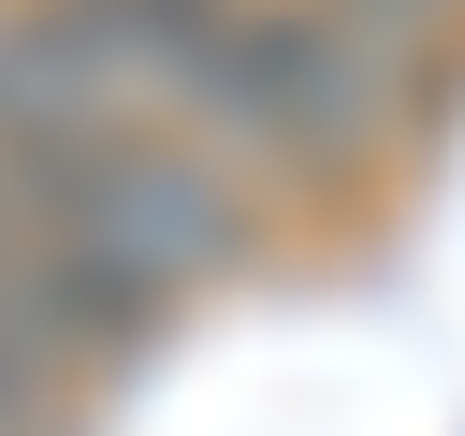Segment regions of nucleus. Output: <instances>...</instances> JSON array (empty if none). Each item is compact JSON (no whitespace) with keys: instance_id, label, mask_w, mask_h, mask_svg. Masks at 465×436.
I'll list each match as a JSON object with an SVG mask.
<instances>
[{"instance_id":"1","label":"nucleus","mask_w":465,"mask_h":436,"mask_svg":"<svg viewBox=\"0 0 465 436\" xmlns=\"http://www.w3.org/2000/svg\"><path fill=\"white\" fill-rule=\"evenodd\" d=\"M73 58L262 174H349L421 116V58L334 0H44Z\"/></svg>"},{"instance_id":"2","label":"nucleus","mask_w":465,"mask_h":436,"mask_svg":"<svg viewBox=\"0 0 465 436\" xmlns=\"http://www.w3.org/2000/svg\"><path fill=\"white\" fill-rule=\"evenodd\" d=\"M174 320H189V305H160L145 276H116L102 247H73L58 218H29V203L0 189V363H15V378H44L58 407H87V378L145 363Z\"/></svg>"},{"instance_id":"3","label":"nucleus","mask_w":465,"mask_h":436,"mask_svg":"<svg viewBox=\"0 0 465 436\" xmlns=\"http://www.w3.org/2000/svg\"><path fill=\"white\" fill-rule=\"evenodd\" d=\"M0 436H73V407H58L44 378H15V363H0Z\"/></svg>"},{"instance_id":"4","label":"nucleus","mask_w":465,"mask_h":436,"mask_svg":"<svg viewBox=\"0 0 465 436\" xmlns=\"http://www.w3.org/2000/svg\"><path fill=\"white\" fill-rule=\"evenodd\" d=\"M334 15H363V29H392V44H421V29L450 15V0H334Z\"/></svg>"}]
</instances>
